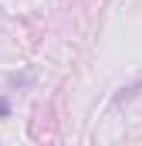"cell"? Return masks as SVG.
Masks as SVG:
<instances>
[{
	"label": "cell",
	"mask_w": 142,
	"mask_h": 146,
	"mask_svg": "<svg viewBox=\"0 0 142 146\" xmlns=\"http://www.w3.org/2000/svg\"><path fill=\"white\" fill-rule=\"evenodd\" d=\"M10 112V106H7V99H0V115H7Z\"/></svg>",
	"instance_id": "obj_1"
}]
</instances>
